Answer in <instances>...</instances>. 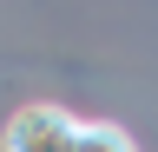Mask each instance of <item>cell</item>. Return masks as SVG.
<instances>
[{
    "instance_id": "1",
    "label": "cell",
    "mask_w": 158,
    "mask_h": 152,
    "mask_svg": "<svg viewBox=\"0 0 158 152\" xmlns=\"http://www.w3.org/2000/svg\"><path fill=\"white\" fill-rule=\"evenodd\" d=\"M79 145V119L66 106H20L7 119V152H73Z\"/></svg>"
},
{
    "instance_id": "2",
    "label": "cell",
    "mask_w": 158,
    "mask_h": 152,
    "mask_svg": "<svg viewBox=\"0 0 158 152\" xmlns=\"http://www.w3.org/2000/svg\"><path fill=\"white\" fill-rule=\"evenodd\" d=\"M73 152H138V145H132L118 126H79V145H73Z\"/></svg>"
}]
</instances>
